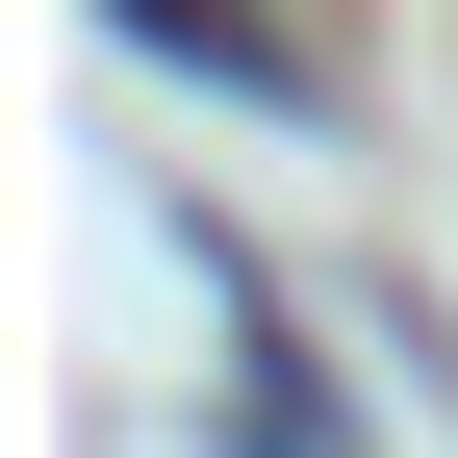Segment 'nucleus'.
<instances>
[{"label": "nucleus", "mask_w": 458, "mask_h": 458, "mask_svg": "<svg viewBox=\"0 0 458 458\" xmlns=\"http://www.w3.org/2000/svg\"><path fill=\"white\" fill-rule=\"evenodd\" d=\"M128 51H179V77H229V102H306V51L255 26V0H102Z\"/></svg>", "instance_id": "nucleus-1"}]
</instances>
